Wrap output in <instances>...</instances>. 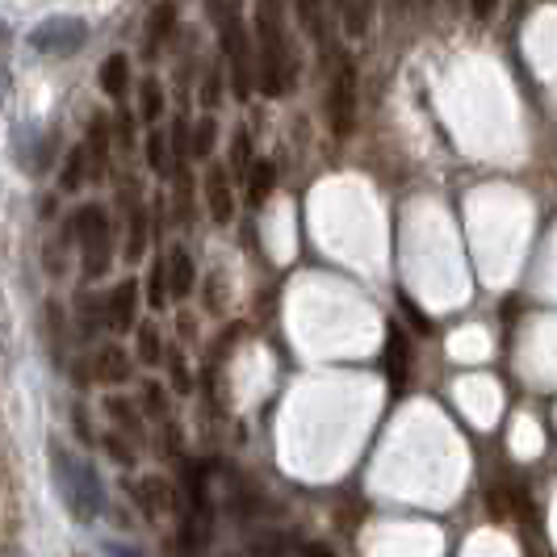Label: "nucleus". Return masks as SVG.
Masks as SVG:
<instances>
[{
	"label": "nucleus",
	"mask_w": 557,
	"mask_h": 557,
	"mask_svg": "<svg viewBox=\"0 0 557 557\" xmlns=\"http://www.w3.org/2000/svg\"><path fill=\"white\" fill-rule=\"evenodd\" d=\"M84 168H88V156H84L81 147H76V151H67V160H63V176H59V185H63V194H76V189H81V185H84V176H88Z\"/></svg>",
	"instance_id": "a211bd4d"
},
{
	"label": "nucleus",
	"mask_w": 557,
	"mask_h": 557,
	"mask_svg": "<svg viewBox=\"0 0 557 557\" xmlns=\"http://www.w3.org/2000/svg\"><path fill=\"white\" fill-rule=\"evenodd\" d=\"M106 448H110V453H113V457H117V461H122V466H131V461H135V457H131V453L122 448V441H113V436H110V441H106Z\"/></svg>",
	"instance_id": "f704fd0d"
},
{
	"label": "nucleus",
	"mask_w": 557,
	"mask_h": 557,
	"mask_svg": "<svg viewBox=\"0 0 557 557\" xmlns=\"http://www.w3.org/2000/svg\"><path fill=\"white\" fill-rule=\"evenodd\" d=\"M106 151H110V122H106V113H97L92 117V131H88V160H92V176H101L106 172Z\"/></svg>",
	"instance_id": "4468645a"
},
{
	"label": "nucleus",
	"mask_w": 557,
	"mask_h": 557,
	"mask_svg": "<svg viewBox=\"0 0 557 557\" xmlns=\"http://www.w3.org/2000/svg\"><path fill=\"white\" fill-rule=\"evenodd\" d=\"M369 17H373V0H348V9H344V26L352 38H361L364 29H369Z\"/></svg>",
	"instance_id": "6ab92c4d"
},
{
	"label": "nucleus",
	"mask_w": 557,
	"mask_h": 557,
	"mask_svg": "<svg viewBox=\"0 0 557 557\" xmlns=\"http://www.w3.org/2000/svg\"><path fill=\"white\" fill-rule=\"evenodd\" d=\"M4 92H9V76H4V67H0V101H4Z\"/></svg>",
	"instance_id": "e433bc0d"
},
{
	"label": "nucleus",
	"mask_w": 557,
	"mask_h": 557,
	"mask_svg": "<svg viewBox=\"0 0 557 557\" xmlns=\"http://www.w3.org/2000/svg\"><path fill=\"white\" fill-rule=\"evenodd\" d=\"M110 407V416L122 423V428H131V432H143L139 423H135V411H131V403H122V398H113V403H106Z\"/></svg>",
	"instance_id": "7c9ffc66"
},
{
	"label": "nucleus",
	"mask_w": 557,
	"mask_h": 557,
	"mask_svg": "<svg viewBox=\"0 0 557 557\" xmlns=\"http://www.w3.org/2000/svg\"><path fill=\"white\" fill-rule=\"evenodd\" d=\"M391 9L394 13H407V9H411V0H391Z\"/></svg>",
	"instance_id": "c9c22d12"
},
{
	"label": "nucleus",
	"mask_w": 557,
	"mask_h": 557,
	"mask_svg": "<svg viewBox=\"0 0 557 557\" xmlns=\"http://www.w3.org/2000/svg\"><path fill=\"white\" fill-rule=\"evenodd\" d=\"M256 88L277 97L289 88V51L281 29V0H256Z\"/></svg>",
	"instance_id": "f03ea898"
},
{
	"label": "nucleus",
	"mask_w": 557,
	"mask_h": 557,
	"mask_svg": "<svg viewBox=\"0 0 557 557\" xmlns=\"http://www.w3.org/2000/svg\"><path fill=\"white\" fill-rule=\"evenodd\" d=\"M160 110H164V97H160V81H143V122H156L160 117Z\"/></svg>",
	"instance_id": "b1692460"
},
{
	"label": "nucleus",
	"mask_w": 557,
	"mask_h": 557,
	"mask_svg": "<svg viewBox=\"0 0 557 557\" xmlns=\"http://www.w3.org/2000/svg\"><path fill=\"white\" fill-rule=\"evenodd\" d=\"M135 344H139V357L147 364H156L164 352H160V332H156V323H143L139 332H135Z\"/></svg>",
	"instance_id": "5701e85b"
},
{
	"label": "nucleus",
	"mask_w": 557,
	"mask_h": 557,
	"mask_svg": "<svg viewBox=\"0 0 557 557\" xmlns=\"http://www.w3.org/2000/svg\"><path fill=\"white\" fill-rule=\"evenodd\" d=\"M277 185V164H269V160H260V164H251L248 172V201L251 206H260L264 197H269V189Z\"/></svg>",
	"instance_id": "f3484780"
},
{
	"label": "nucleus",
	"mask_w": 557,
	"mask_h": 557,
	"mask_svg": "<svg viewBox=\"0 0 557 557\" xmlns=\"http://www.w3.org/2000/svg\"><path fill=\"white\" fill-rule=\"evenodd\" d=\"M135 495H139L143 511L151 520H164L168 511H172V486H168L164 478H143L139 486H135Z\"/></svg>",
	"instance_id": "9b49d317"
},
{
	"label": "nucleus",
	"mask_w": 557,
	"mask_h": 557,
	"mask_svg": "<svg viewBox=\"0 0 557 557\" xmlns=\"http://www.w3.org/2000/svg\"><path fill=\"white\" fill-rule=\"evenodd\" d=\"M51 470H55L59 495L67 503V511L81 524H92L101 516V507H106V486H101L97 466L88 457H81V453L63 448V441H51Z\"/></svg>",
	"instance_id": "f257e3e1"
},
{
	"label": "nucleus",
	"mask_w": 557,
	"mask_h": 557,
	"mask_svg": "<svg viewBox=\"0 0 557 557\" xmlns=\"http://www.w3.org/2000/svg\"><path fill=\"white\" fill-rule=\"evenodd\" d=\"M47 323H51V357L63 361V319H59V307L47 310Z\"/></svg>",
	"instance_id": "c85d7f7f"
},
{
	"label": "nucleus",
	"mask_w": 557,
	"mask_h": 557,
	"mask_svg": "<svg viewBox=\"0 0 557 557\" xmlns=\"http://www.w3.org/2000/svg\"><path fill=\"white\" fill-rule=\"evenodd\" d=\"M76 239H81V260H84V277H101L106 269H110V219H106V210L101 206H84L81 214H76Z\"/></svg>",
	"instance_id": "7ed1b4c3"
},
{
	"label": "nucleus",
	"mask_w": 557,
	"mask_h": 557,
	"mask_svg": "<svg viewBox=\"0 0 557 557\" xmlns=\"http://www.w3.org/2000/svg\"><path fill=\"white\" fill-rule=\"evenodd\" d=\"M147 244V214L143 206H131V239H126V260H139Z\"/></svg>",
	"instance_id": "aec40b11"
},
{
	"label": "nucleus",
	"mask_w": 557,
	"mask_h": 557,
	"mask_svg": "<svg viewBox=\"0 0 557 557\" xmlns=\"http://www.w3.org/2000/svg\"><path fill=\"white\" fill-rule=\"evenodd\" d=\"M92 377H97V382H110V386L126 382V377H131V357H126L117 344L97 348V357H92Z\"/></svg>",
	"instance_id": "9d476101"
},
{
	"label": "nucleus",
	"mask_w": 557,
	"mask_h": 557,
	"mask_svg": "<svg viewBox=\"0 0 557 557\" xmlns=\"http://www.w3.org/2000/svg\"><path fill=\"white\" fill-rule=\"evenodd\" d=\"M219 92H223V76H219V72H210V81L201 84V101L214 110V106H219Z\"/></svg>",
	"instance_id": "2f4dec72"
},
{
	"label": "nucleus",
	"mask_w": 557,
	"mask_h": 557,
	"mask_svg": "<svg viewBox=\"0 0 557 557\" xmlns=\"http://www.w3.org/2000/svg\"><path fill=\"white\" fill-rule=\"evenodd\" d=\"M327 13H332L327 0H298V22L314 42H327Z\"/></svg>",
	"instance_id": "ddd939ff"
},
{
	"label": "nucleus",
	"mask_w": 557,
	"mask_h": 557,
	"mask_svg": "<svg viewBox=\"0 0 557 557\" xmlns=\"http://www.w3.org/2000/svg\"><path fill=\"white\" fill-rule=\"evenodd\" d=\"M135 302H139V285L135 281H122L110 294V327L113 332H131L135 327Z\"/></svg>",
	"instance_id": "1a4fd4ad"
},
{
	"label": "nucleus",
	"mask_w": 557,
	"mask_h": 557,
	"mask_svg": "<svg viewBox=\"0 0 557 557\" xmlns=\"http://www.w3.org/2000/svg\"><path fill=\"white\" fill-rule=\"evenodd\" d=\"M84 42H88V22L84 17H67V13L47 17V22H38V26L29 29V47L38 55H51V59L76 55Z\"/></svg>",
	"instance_id": "20e7f679"
},
{
	"label": "nucleus",
	"mask_w": 557,
	"mask_h": 557,
	"mask_svg": "<svg viewBox=\"0 0 557 557\" xmlns=\"http://www.w3.org/2000/svg\"><path fill=\"white\" fill-rule=\"evenodd\" d=\"M219 42H223V55L231 63V84H235V97L248 101L251 88H256V59H251V38L244 29V17H231L219 26Z\"/></svg>",
	"instance_id": "39448f33"
},
{
	"label": "nucleus",
	"mask_w": 557,
	"mask_h": 557,
	"mask_svg": "<svg viewBox=\"0 0 557 557\" xmlns=\"http://www.w3.org/2000/svg\"><path fill=\"white\" fill-rule=\"evenodd\" d=\"M168 369H172V386H176V394L189 391V364H185L181 352H172V357H168Z\"/></svg>",
	"instance_id": "cd10ccee"
},
{
	"label": "nucleus",
	"mask_w": 557,
	"mask_h": 557,
	"mask_svg": "<svg viewBox=\"0 0 557 557\" xmlns=\"http://www.w3.org/2000/svg\"><path fill=\"white\" fill-rule=\"evenodd\" d=\"M147 302L160 310L168 302V264H156L151 269V281H147Z\"/></svg>",
	"instance_id": "393cba45"
},
{
	"label": "nucleus",
	"mask_w": 557,
	"mask_h": 557,
	"mask_svg": "<svg viewBox=\"0 0 557 557\" xmlns=\"http://www.w3.org/2000/svg\"><path fill=\"white\" fill-rule=\"evenodd\" d=\"M126 84H131V63H126V55H110L101 63V88L110 97H126Z\"/></svg>",
	"instance_id": "dca6fc26"
},
{
	"label": "nucleus",
	"mask_w": 557,
	"mask_h": 557,
	"mask_svg": "<svg viewBox=\"0 0 557 557\" xmlns=\"http://www.w3.org/2000/svg\"><path fill=\"white\" fill-rule=\"evenodd\" d=\"M147 164L156 168V172H168V139H164V131H151V135H147Z\"/></svg>",
	"instance_id": "a878e982"
},
{
	"label": "nucleus",
	"mask_w": 557,
	"mask_h": 557,
	"mask_svg": "<svg viewBox=\"0 0 557 557\" xmlns=\"http://www.w3.org/2000/svg\"><path fill=\"white\" fill-rule=\"evenodd\" d=\"M407 373H411V344H407L403 327H391L386 332V377L394 391L407 386Z\"/></svg>",
	"instance_id": "6e6552de"
},
{
	"label": "nucleus",
	"mask_w": 557,
	"mask_h": 557,
	"mask_svg": "<svg viewBox=\"0 0 557 557\" xmlns=\"http://www.w3.org/2000/svg\"><path fill=\"white\" fill-rule=\"evenodd\" d=\"M231 168H235V176H248L251 172V135L244 126L235 131V143H231Z\"/></svg>",
	"instance_id": "4be33fe9"
},
{
	"label": "nucleus",
	"mask_w": 557,
	"mask_h": 557,
	"mask_svg": "<svg viewBox=\"0 0 557 557\" xmlns=\"http://www.w3.org/2000/svg\"><path fill=\"white\" fill-rule=\"evenodd\" d=\"M164 264H168V294L172 298H189V289H194V260H189V251L176 248Z\"/></svg>",
	"instance_id": "f8f14e48"
},
{
	"label": "nucleus",
	"mask_w": 557,
	"mask_h": 557,
	"mask_svg": "<svg viewBox=\"0 0 557 557\" xmlns=\"http://www.w3.org/2000/svg\"><path fill=\"white\" fill-rule=\"evenodd\" d=\"M206 13H210L214 26H223V22L244 13V0H206Z\"/></svg>",
	"instance_id": "bb28decb"
},
{
	"label": "nucleus",
	"mask_w": 557,
	"mask_h": 557,
	"mask_svg": "<svg viewBox=\"0 0 557 557\" xmlns=\"http://www.w3.org/2000/svg\"><path fill=\"white\" fill-rule=\"evenodd\" d=\"M206 206H210V219H214V223H231V214H235L231 181H226L223 168H214V164L206 172Z\"/></svg>",
	"instance_id": "0eeeda50"
},
{
	"label": "nucleus",
	"mask_w": 557,
	"mask_h": 557,
	"mask_svg": "<svg viewBox=\"0 0 557 557\" xmlns=\"http://www.w3.org/2000/svg\"><path fill=\"white\" fill-rule=\"evenodd\" d=\"M214 143H219V126H214V117H201V122L194 126V147H189V151H194L197 160H206V156L214 151Z\"/></svg>",
	"instance_id": "412c9836"
},
{
	"label": "nucleus",
	"mask_w": 557,
	"mask_h": 557,
	"mask_svg": "<svg viewBox=\"0 0 557 557\" xmlns=\"http://www.w3.org/2000/svg\"><path fill=\"white\" fill-rule=\"evenodd\" d=\"M143 403H147V411H151L156 419L168 416V398H164V391H160V386H143Z\"/></svg>",
	"instance_id": "c756f323"
},
{
	"label": "nucleus",
	"mask_w": 557,
	"mask_h": 557,
	"mask_svg": "<svg viewBox=\"0 0 557 557\" xmlns=\"http://www.w3.org/2000/svg\"><path fill=\"white\" fill-rule=\"evenodd\" d=\"M9 557H26V554H9Z\"/></svg>",
	"instance_id": "4c0bfd02"
},
{
	"label": "nucleus",
	"mask_w": 557,
	"mask_h": 557,
	"mask_svg": "<svg viewBox=\"0 0 557 557\" xmlns=\"http://www.w3.org/2000/svg\"><path fill=\"white\" fill-rule=\"evenodd\" d=\"M176 26V0H164L156 13H151V29H147V55H156L164 47V38Z\"/></svg>",
	"instance_id": "2eb2a0df"
},
{
	"label": "nucleus",
	"mask_w": 557,
	"mask_h": 557,
	"mask_svg": "<svg viewBox=\"0 0 557 557\" xmlns=\"http://www.w3.org/2000/svg\"><path fill=\"white\" fill-rule=\"evenodd\" d=\"M327 122L335 139H348L357 126V67L348 59H335L332 88H327Z\"/></svg>",
	"instance_id": "423d86ee"
},
{
	"label": "nucleus",
	"mask_w": 557,
	"mask_h": 557,
	"mask_svg": "<svg viewBox=\"0 0 557 557\" xmlns=\"http://www.w3.org/2000/svg\"><path fill=\"white\" fill-rule=\"evenodd\" d=\"M495 9H499V0H470V13H474L478 22H486V17H495Z\"/></svg>",
	"instance_id": "473e14b6"
},
{
	"label": "nucleus",
	"mask_w": 557,
	"mask_h": 557,
	"mask_svg": "<svg viewBox=\"0 0 557 557\" xmlns=\"http://www.w3.org/2000/svg\"><path fill=\"white\" fill-rule=\"evenodd\" d=\"M106 557H143V549H135V545H106Z\"/></svg>",
	"instance_id": "72a5a7b5"
}]
</instances>
